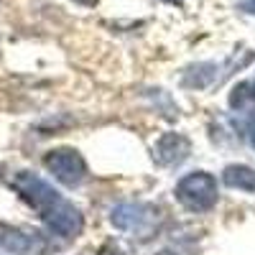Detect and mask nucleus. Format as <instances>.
<instances>
[{
	"label": "nucleus",
	"instance_id": "obj_9",
	"mask_svg": "<svg viewBox=\"0 0 255 255\" xmlns=\"http://www.w3.org/2000/svg\"><path fill=\"white\" fill-rule=\"evenodd\" d=\"M250 140H253V148H255V128H253V133H250Z\"/></svg>",
	"mask_w": 255,
	"mask_h": 255
},
{
	"label": "nucleus",
	"instance_id": "obj_5",
	"mask_svg": "<svg viewBox=\"0 0 255 255\" xmlns=\"http://www.w3.org/2000/svg\"><path fill=\"white\" fill-rule=\"evenodd\" d=\"M0 250L13 253V255H44L46 243L36 232H26L18 227L0 225Z\"/></svg>",
	"mask_w": 255,
	"mask_h": 255
},
{
	"label": "nucleus",
	"instance_id": "obj_4",
	"mask_svg": "<svg viewBox=\"0 0 255 255\" xmlns=\"http://www.w3.org/2000/svg\"><path fill=\"white\" fill-rule=\"evenodd\" d=\"M46 171L64 186H79L87 176V163L74 148H54L44 156Z\"/></svg>",
	"mask_w": 255,
	"mask_h": 255
},
{
	"label": "nucleus",
	"instance_id": "obj_8",
	"mask_svg": "<svg viewBox=\"0 0 255 255\" xmlns=\"http://www.w3.org/2000/svg\"><path fill=\"white\" fill-rule=\"evenodd\" d=\"M240 10H245V13L255 15V0H243V3H240Z\"/></svg>",
	"mask_w": 255,
	"mask_h": 255
},
{
	"label": "nucleus",
	"instance_id": "obj_2",
	"mask_svg": "<svg viewBox=\"0 0 255 255\" xmlns=\"http://www.w3.org/2000/svg\"><path fill=\"white\" fill-rule=\"evenodd\" d=\"M174 194L189 212H207L217 204V179L207 171L186 174L176 184Z\"/></svg>",
	"mask_w": 255,
	"mask_h": 255
},
{
	"label": "nucleus",
	"instance_id": "obj_3",
	"mask_svg": "<svg viewBox=\"0 0 255 255\" xmlns=\"http://www.w3.org/2000/svg\"><path fill=\"white\" fill-rule=\"evenodd\" d=\"M158 220V209L143 202H123L110 209V222L113 227L133 235H148Z\"/></svg>",
	"mask_w": 255,
	"mask_h": 255
},
{
	"label": "nucleus",
	"instance_id": "obj_10",
	"mask_svg": "<svg viewBox=\"0 0 255 255\" xmlns=\"http://www.w3.org/2000/svg\"><path fill=\"white\" fill-rule=\"evenodd\" d=\"M161 255H171V253H161Z\"/></svg>",
	"mask_w": 255,
	"mask_h": 255
},
{
	"label": "nucleus",
	"instance_id": "obj_1",
	"mask_svg": "<svg viewBox=\"0 0 255 255\" xmlns=\"http://www.w3.org/2000/svg\"><path fill=\"white\" fill-rule=\"evenodd\" d=\"M10 186L18 191V197L31 209L38 212V217L46 222V227L51 232H56L61 238H77L82 232V227H84L82 212L69 199H64L59 191L49 181L41 179L38 174L18 171L10 179Z\"/></svg>",
	"mask_w": 255,
	"mask_h": 255
},
{
	"label": "nucleus",
	"instance_id": "obj_6",
	"mask_svg": "<svg viewBox=\"0 0 255 255\" xmlns=\"http://www.w3.org/2000/svg\"><path fill=\"white\" fill-rule=\"evenodd\" d=\"M189 151H191V145L181 133H163L153 145V158L161 166H176L189 156Z\"/></svg>",
	"mask_w": 255,
	"mask_h": 255
},
{
	"label": "nucleus",
	"instance_id": "obj_7",
	"mask_svg": "<svg viewBox=\"0 0 255 255\" xmlns=\"http://www.w3.org/2000/svg\"><path fill=\"white\" fill-rule=\"evenodd\" d=\"M222 181L230 189L238 191H248V194H255V168L243 166V163H230L222 171Z\"/></svg>",
	"mask_w": 255,
	"mask_h": 255
}]
</instances>
